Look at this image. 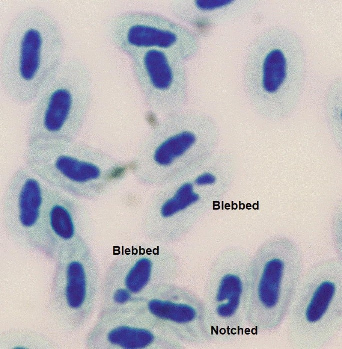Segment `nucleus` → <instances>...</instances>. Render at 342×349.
<instances>
[{
    "label": "nucleus",
    "mask_w": 342,
    "mask_h": 349,
    "mask_svg": "<svg viewBox=\"0 0 342 349\" xmlns=\"http://www.w3.org/2000/svg\"><path fill=\"white\" fill-rule=\"evenodd\" d=\"M261 86L269 94L277 92L286 76V62L283 53L278 50L270 52L263 64Z\"/></svg>",
    "instance_id": "13"
},
{
    "label": "nucleus",
    "mask_w": 342,
    "mask_h": 349,
    "mask_svg": "<svg viewBox=\"0 0 342 349\" xmlns=\"http://www.w3.org/2000/svg\"><path fill=\"white\" fill-rule=\"evenodd\" d=\"M65 41L54 16L38 6L13 18L0 50V84L12 100L34 102L53 80L64 62Z\"/></svg>",
    "instance_id": "1"
},
{
    "label": "nucleus",
    "mask_w": 342,
    "mask_h": 349,
    "mask_svg": "<svg viewBox=\"0 0 342 349\" xmlns=\"http://www.w3.org/2000/svg\"><path fill=\"white\" fill-rule=\"evenodd\" d=\"M49 185L26 166L10 177L1 202V220L11 236L48 252L45 226L46 200Z\"/></svg>",
    "instance_id": "6"
},
{
    "label": "nucleus",
    "mask_w": 342,
    "mask_h": 349,
    "mask_svg": "<svg viewBox=\"0 0 342 349\" xmlns=\"http://www.w3.org/2000/svg\"><path fill=\"white\" fill-rule=\"evenodd\" d=\"M195 186L194 178L193 180L184 182L179 186L174 196L162 206V216L170 217L195 203L199 196L195 192Z\"/></svg>",
    "instance_id": "15"
},
{
    "label": "nucleus",
    "mask_w": 342,
    "mask_h": 349,
    "mask_svg": "<svg viewBox=\"0 0 342 349\" xmlns=\"http://www.w3.org/2000/svg\"><path fill=\"white\" fill-rule=\"evenodd\" d=\"M93 92L86 64L76 58L64 62L34 102L27 122V142L76 140L89 114Z\"/></svg>",
    "instance_id": "3"
},
{
    "label": "nucleus",
    "mask_w": 342,
    "mask_h": 349,
    "mask_svg": "<svg viewBox=\"0 0 342 349\" xmlns=\"http://www.w3.org/2000/svg\"><path fill=\"white\" fill-rule=\"evenodd\" d=\"M24 160L44 182L71 196L101 190L124 172L107 152L76 140L27 142Z\"/></svg>",
    "instance_id": "2"
},
{
    "label": "nucleus",
    "mask_w": 342,
    "mask_h": 349,
    "mask_svg": "<svg viewBox=\"0 0 342 349\" xmlns=\"http://www.w3.org/2000/svg\"><path fill=\"white\" fill-rule=\"evenodd\" d=\"M219 126L208 114L182 110L161 118L137 148L136 163L173 169L210 158L218 149Z\"/></svg>",
    "instance_id": "4"
},
{
    "label": "nucleus",
    "mask_w": 342,
    "mask_h": 349,
    "mask_svg": "<svg viewBox=\"0 0 342 349\" xmlns=\"http://www.w3.org/2000/svg\"><path fill=\"white\" fill-rule=\"evenodd\" d=\"M234 1L228 0H181L172 6V12L179 20L196 29L205 31L219 24L224 9Z\"/></svg>",
    "instance_id": "11"
},
{
    "label": "nucleus",
    "mask_w": 342,
    "mask_h": 349,
    "mask_svg": "<svg viewBox=\"0 0 342 349\" xmlns=\"http://www.w3.org/2000/svg\"><path fill=\"white\" fill-rule=\"evenodd\" d=\"M242 292V284L237 276H225L221 280L216 299L218 302L227 300L217 309L218 314L222 317H229L236 310L239 304Z\"/></svg>",
    "instance_id": "14"
},
{
    "label": "nucleus",
    "mask_w": 342,
    "mask_h": 349,
    "mask_svg": "<svg viewBox=\"0 0 342 349\" xmlns=\"http://www.w3.org/2000/svg\"><path fill=\"white\" fill-rule=\"evenodd\" d=\"M159 324L129 308L102 311L90 332L88 346L94 348L151 349L165 338Z\"/></svg>",
    "instance_id": "8"
},
{
    "label": "nucleus",
    "mask_w": 342,
    "mask_h": 349,
    "mask_svg": "<svg viewBox=\"0 0 342 349\" xmlns=\"http://www.w3.org/2000/svg\"><path fill=\"white\" fill-rule=\"evenodd\" d=\"M335 290L334 285L328 282L322 283L317 288L306 312L307 320L310 322L319 320L326 312Z\"/></svg>",
    "instance_id": "16"
},
{
    "label": "nucleus",
    "mask_w": 342,
    "mask_h": 349,
    "mask_svg": "<svg viewBox=\"0 0 342 349\" xmlns=\"http://www.w3.org/2000/svg\"><path fill=\"white\" fill-rule=\"evenodd\" d=\"M45 226L49 254H57L76 237L75 204L71 196L49 185L46 200Z\"/></svg>",
    "instance_id": "10"
},
{
    "label": "nucleus",
    "mask_w": 342,
    "mask_h": 349,
    "mask_svg": "<svg viewBox=\"0 0 342 349\" xmlns=\"http://www.w3.org/2000/svg\"><path fill=\"white\" fill-rule=\"evenodd\" d=\"M114 44L127 55L148 49L164 52L184 62L195 56L199 44L187 28L161 16L140 12L115 17L110 24Z\"/></svg>",
    "instance_id": "5"
},
{
    "label": "nucleus",
    "mask_w": 342,
    "mask_h": 349,
    "mask_svg": "<svg viewBox=\"0 0 342 349\" xmlns=\"http://www.w3.org/2000/svg\"><path fill=\"white\" fill-rule=\"evenodd\" d=\"M128 56L138 87L152 112L161 118L184 110L189 94L184 62L156 49Z\"/></svg>",
    "instance_id": "7"
},
{
    "label": "nucleus",
    "mask_w": 342,
    "mask_h": 349,
    "mask_svg": "<svg viewBox=\"0 0 342 349\" xmlns=\"http://www.w3.org/2000/svg\"><path fill=\"white\" fill-rule=\"evenodd\" d=\"M56 254L58 266L66 274L68 304L84 321L92 312L97 290L98 278L89 254L76 238L61 246Z\"/></svg>",
    "instance_id": "9"
},
{
    "label": "nucleus",
    "mask_w": 342,
    "mask_h": 349,
    "mask_svg": "<svg viewBox=\"0 0 342 349\" xmlns=\"http://www.w3.org/2000/svg\"><path fill=\"white\" fill-rule=\"evenodd\" d=\"M283 268V262L277 258L270 260L265 266L258 294L261 302L267 308L273 307L278 302Z\"/></svg>",
    "instance_id": "12"
}]
</instances>
